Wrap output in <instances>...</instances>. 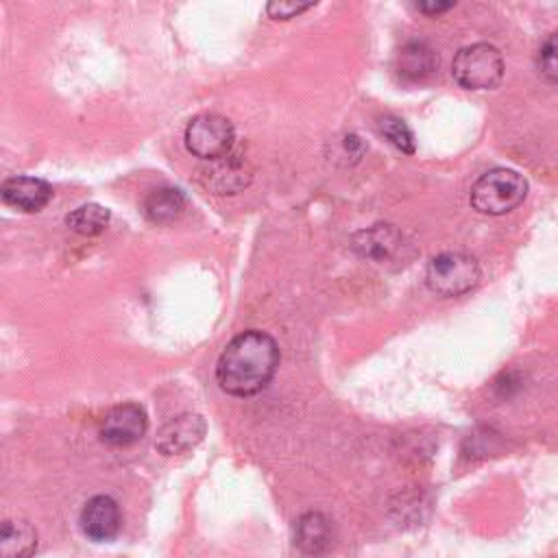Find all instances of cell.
Masks as SVG:
<instances>
[{
	"instance_id": "cell-15",
	"label": "cell",
	"mask_w": 558,
	"mask_h": 558,
	"mask_svg": "<svg viewBox=\"0 0 558 558\" xmlns=\"http://www.w3.org/2000/svg\"><path fill=\"white\" fill-rule=\"evenodd\" d=\"M37 549V532L26 521H4L0 530V558H31Z\"/></svg>"
},
{
	"instance_id": "cell-11",
	"label": "cell",
	"mask_w": 558,
	"mask_h": 558,
	"mask_svg": "<svg viewBox=\"0 0 558 558\" xmlns=\"http://www.w3.org/2000/svg\"><path fill=\"white\" fill-rule=\"evenodd\" d=\"M333 543L331 521L316 510H310L296 519L294 525V547L305 558H320L329 551Z\"/></svg>"
},
{
	"instance_id": "cell-18",
	"label": "cell",
	"mask_w": 558,
	"mask_h": 558,
	"mask_svg": "<svg viewBox=\"0 0 558 558\" xmlns=\"http://www.w3.org/2000/svg\"><path fill=\"white\" fill-rule=\"evenodd\" d=\"M536 65L538 72L547 78L558 83V33L549 35L543 46L538 48V57H536Z\"/></svg>"
},
{
	"instance_id": "cell-9",
	"label": "cell",
	"mask_w": 558,
	"mask_h": 558,
	"mask_svg": "<svg viewBox=\"0 0 558 558\" xmlns=\"http://www.w3.org/2000/svg\"><path fill=\"white\" fill-rule=\"evenodd\" d=\"M78 523L87 538L98 541V543L111 541L120 532V525H122L120 506L109 495H96V497L87 499V504L83 506Z\"/></svg>"
},
{
	"instance_id": "cell-14",
	"label": "cell",
	"mask_w": 558,
	"mask_h": 558,
	"mask_svg": "<svg viewBox=\"0 0 558 558\" xmlns=\"http://www.w3.org/2000/svg\"><path fill=\"white\" fill-rule=\"evenodd\" d=\"M397 70L403 78L421 81L438 70V54L425 41H408L397 57Z\"/></svg>"
},
{
	"instance_id": "cell-6",
	"label": "cell",
	"mask_w": 558,
	"mask_h": 558,
	"mask_svg": "<svg viewBox=\"0 0 558 558\" xmlns=\"http://www.w3.org/2000/svg\"><path fill=\"white\" fill-rule=\"evenodd\" d=\"M148 429V416L146 410L140 403L126 401L118 403L111 410L105 412L98 434L102 442L113 447H124L135 440H140Z\"/></svg>"
},
{
	"instance_id": "cell-7",
	"label": "cell",
	"mask_w": 558,
	"mask_h": 558,
	"mask_svg": "<svg viewBox=\"0 0 558 558\" xmlns=\"http://www.w3.org/2000/svg\"><path fill=\"white\" fill-rule=\"evenodd\" d=\"M207 432L205 418L201 414L183 412L179 416H172L161 425L155 438V449L163 456H177L194 449Z\"/></svg>"
},
{
	"instance_id": "cell-2",
	"label": "cell",
	"mask_w": 558,
	"mask_h": 558,
	"mask_svg": "<svg viewBox=\"0 0 558 558\" xmlns=\"http://www.w3.org/2000/svg\"><path fill=\"white\" fill-rule=\"evenodd\" d=\"M527 194L525 179L510 168L484 172L471 187V205L486 216H501L514 209Z\"/></svg>"
},
{
	"instance_id": "cell-10",
	"label": "cell",
	"mask_w": 558,
	"mask_h": 558,
	"mask_svg": "<svg viewBox=\"0 0 558 558\" xmlns=\"http://www.w3.org/2000/svg\"><path fill=\"white\" fill-rule=\"evenodd\" d=\"M0 196L9 207L35 214L50 203L52 187L48 181L37 177H11L0 185Z\"/></svg>"
},
{
	"instance_id": "cell-13",
	"label": "cell",
	"mask_w": 558,
	"mask_h": 558,
	"mask_svg": "<svg viewBox=\"0 0 558 558\" xmlns=\"http://www.w3.org/2000/svg\"><path fill=\"white\" fill-rule=\"evenodd\" d=\"M144 216L155 225H170L179 220L185 211V196L179 187H155L146 194L142 203Z\"/></svg>"
},
{
	"instance_id": "cell-5",
	"label": "cell",
	"mask_w": 558,
	"mask_h": 558,
	"mask_svg": "<svg viewBox=\"0 0 558 558\" xmlns=\"http://www.w3.org/2000/svg\"><path fill=\"white\" fill-rule=\"evenodd\" d=\"M185 148L205 161L220 159L231 153L235 142V129L231 120L220 113H201L194 116L185 126Z\"/></svg>"
},
{
	"instance_id": "cell-4",
	"label": "cell",
	"mask_w": 558,
	"mask_h": 558,
	"mask_svg": "<svg viewBox=\"0 0 558 558\" xmlns=\"http://www.w3.org/2000/svg\"><path fill=\"white\" fill-rule=\"evenodd\" d=\"M480 264L475 257L458 251H447L436 257L425 268V283L438 296H460L477 286Z\"/></svg>"
},
{
	"instance_id": "cell-3",
	"label": "cell",
	"mask_w": 558,
	"mask_h": 558,
	"mask_svg": "<svg viewBox=\"0 0 558 558\" xmlns=\"http://www.w3.org/2000/svg\"><path fill=\"white\" fill-rule=\"evenodd\" d=\"M451 74L464 89H493L504 78L501 52L486 41L464 46L453 57Z\"/></svg>"
},
{
	"instance_id": "cell-20",
	"label": "cell",
	"mask_w": 558,
	"mask_h": 558,
	"mask_svg": "<svg viewBox=\"0 0 558 558\" xmlns=\"http://www.w3.org/2000/svg\"><path fill=\"white\" fill-rule=\"evenodd\" d=\"M453 7V2H440V0H427V2H418L416 9L427 13V15H438L442 11H449Z\"/></svg>"
},
{
	"instance_id": "cell-16",
	"label": "cell",
	"mask_w": 558,
	"mask_h": 558,
	"mask_svg": "<svg viewBox=\"0 0 558 558\" xmlns=\"http://www.w3.org/2000/svg\"><path fill=\"white\" fill-rule=\"evenodd\" d=\"M109 216L111 214L107 207H102L98 203H87V205H81L74 211H70L65 216V225L78 235H98L100 231H105Z\"/></svg>"
},
{
	"instance_id": "cell-1",
	"label": "cell",
	"mask_w": 558,
	"mask_h": 558,
	"mask_svg": "<svg viewBox=\"0 0 558 558\" xmlns=\"http://www.w3.org/2000/svg\"><path fill=\"white\" fill-rule=\"evenodd\" d=\"M279 366V347L272 336L248 329L229 340L216 364L218 386L233 397L262 392Z\"/></svg>"
},
{
	"instance_id": "cell-19",
	"label": "cell",
	"mask_w": 558,
	"mask_h": 558,
	"mask_svg": "<svg viewBox=\"0 0 558 558\" xmlns=\"http://www.w3.org/2000/svg\"><path fill=\"white\" fill-rule=\"evenodd\" d=\"M316 2H290V0H275V2H268L266 4V13L272 17V20H290V17H296L299 13L312 9Z\"/></svg>"
},
{
	"instance_id": "cell-17",
	"label": "cell",
	"mask_w": 558,
	"mask_h": 558,
	"mask_svg": "<svg viewBox=\"0 0 558 558\" xmlns=\"http://www.w3.org/2000/svg\"><path fill=\"white\" fill-rule=\"evenodd\" d=\"M379 133L401 153H414V135L410 131V126L397 118V116H384L379 118Z\"/></svg>"
},
{
	"instance_id": "cell-8",
	"label": "cell",
	"mask_w": 558,
	"mask_h": 558,
	"mask_svg": "<svg viewBox=\"0 0 558 558\" xmlns=\"http://www.w3.org/2000/svg\"><path fill=\"white\" fill-rule=\"evenodd\" d=\"M253 179V168L240 155H225L201 168V183L214 194H235Z\"/></svg>"
},
{
	"instance_id": "cell-12",
	"label": "cell",
	"mask_w": 558,
	"mask_h": 558,
	"mask_svg": "<svg viewBox=\"0 0 558 558\" xmlns=\"http://www.w3.org/2000/svg\"><path fill=\"white\" fill-rule=\"evenodd\" d=\"M401 233L392 225H373L353 235V248L373 262H388L401 248Z\"/></svg>"
}]
</instances>
